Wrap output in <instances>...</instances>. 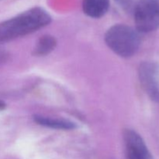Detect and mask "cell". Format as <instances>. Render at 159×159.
<instances>
[{
	"label": "cell",
	"mask_w": 159,
	"mask_h": 159,
	"mask_svg": "<svg viewBox=\"0 0 159 159\" xmlns=\"http://www.w3.org/2000/svg\"><path fill=\"white\" fill-rule=\"evenodd\" d=\"M51 21V16L42 8L28 9L0 23V44L35 32L48 26Z\"/></svg>",
	"instance_id": "obj_1"
},
{
	"label": "cell",
	"mask_w": 159,
	"mask_h": 159,
	"mask_svg": "<svg viewBox=\"0 0 159 159\" xmlns=\"http://www.w3.org/2000/svg\"><path fill=\"white\" fill-rule=\"evenodd\" d=\"M107 46L117 55L130 57L137 53L141 44L138 31L124 24L111 26L105 35Z\"/></svg>",
	"instance_id": "obj_2"
},
{
	"label": "cell",
	"mask_w": 159,
	"mask_h": 159,
	"mask_svg": "<svg viewBox=\"0 0 159 159\" xmlns=\"http://www.w3.org/2000/svg\"><path fill=\"white\" fill-rule=\"evenodd\" d=\"M133 12L138 32L150 33L159 27V0H138Z\"/></svg>",
	"instance_id": "obj_3"
},
{
	"label": "cell",
	"mask_w": 159,
	"mask_h": 159,
	"mask_svg": "<svg viewBox=\"0 0 159 159\" xmlns=\"http://www.w3.org/2000/svg\"><path fill=\"white\" fill-rule=\"evenodd\" d=\"M140 82L151 99L159 102V66L152 61L143 62L138 68Z\"/></svg>",
	"instance_id": "obj_4"
},
{
	"label": "cell",
	"mask_w": 159,
	"mask_h": 159,
	"mask_svg": "<svg viewBox=\"0 0 159 159\" xmlns=\"http://www.w3.org/2000/svg\"><path fill=\"white\" fill-rule=\"evenodd\" d=\"M127 159H154L141 135L131 129L124 131Z\"/></svg>",
	"instance_id": "obj_5"
},
{
	"label": "cell",
	"mask_w": 159,
	"mask_h": 159,
	"mask_svg": "<svg viewBox=\"0 0 159 159\" xmlns=\"http://www.w3.org/2000/svg\"><path fill=\"white\" fill-rule=\"evenodd\" d=\"M110 8V0H83L82 9L88 16L100 18L103 16Z\"/></svg>",
	"instance_id": "obj_6"
},
{
	"label": "cell",
	"mask_w": 159,
	"mask_h": 159,
	"mask_svg": "<svg viewBox=\"0 0 159 159\" xmlns=\"http://www.w3.org/2000/svg\"><path fill=\"white\" fill-rule=\"evenodd\" d=\"M34 120L39 125L43 126L46 127H50L53 129H58V130H72L76 127L74 123L69 120L60 119H53L48 116H39L35 115Z\"/></svg>",
	"instance_id": "obj_7"
},
{
	"label": "cell",
	"mask_w": 159,
	"mask_h": 159,
	"mask_svg": "<svg viewBox=\"0 0 159 159\" xmlns=\"http://www.w3.org/2000/svg\"><path fill=\"white\" fill-rule=\"evenodd\" d=\"M57 40L51 35H43L37 41L33 54L35 56H45L50 54L55 48Z\"/></svg>",
	"instance_id": "obj_8"
},
{
	"label": "cell",
	"mask_w": 159,
	"mask_h": 159,
	"mask_svg": "<svg viewBox=\"0 0 159 159\" xmlns=\"http://www.w3.org/2000/svg\"><path fill=\"white\" fill-rule=\"evenodd\" d=\"M116 3L127 12H133L135 3L134 0H115Z\"/></svg>",
	"instance_id": "obj_9"
},
{
	"label": "cell",
	"mask_w": 159,
	"mask_h": 159,
	"mask_svg": "<svg viewBox=\"0 0 159 159\" xmlns=\"http://www.w3.org/2000/svg\"><path fill=\"white\" fill-rule=\"evenodd\" d=\"M6 54H0V62L3 61L4 60H6Z\"/></svg>",
	"instance_id": "obj_10"
},
{
	"label": "cell",
	"mask_w": 159,
	"mask_h": 159,
	"mask_svg": "<svg viewBox=\"0 0 159 159\" xmlns=\"http://www.w3.org/2000/svg\"><path fill=\"white\" fill-rule=\"evenodd\" d=\"M5 107H6V104L3 102H2V101H0V110L5 109Z\"/></svg>",
	"instance_id": "obj_11"
}]
</instances>
